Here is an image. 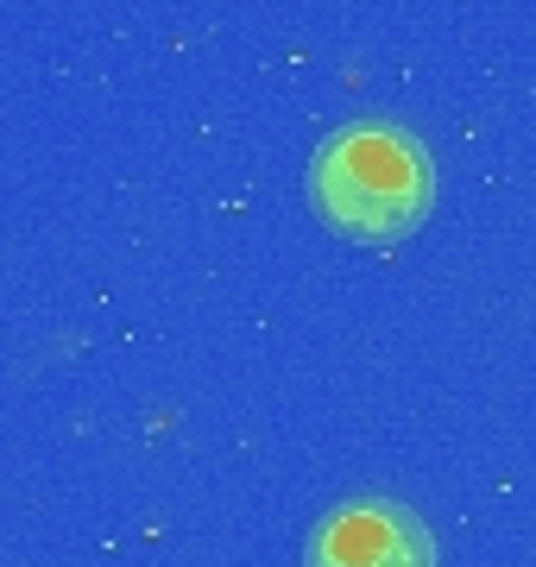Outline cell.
Masks as SVG:
<instances>
[{
  "label": "cell",
  "instance_id": "6da1fadb",
  "mask_svg": "<svg viewBox=\"0 0 536 567\" xmlns=\"http://www.w3.org/2000/svg\"><path fill=\"white\" fill-rule=\"evenodd\" d=\"M310 203L348 240H404L435 203V164L404 126H341L310 158Z\"/></svg>",
  "mask_w": 536,
  "mask_h": 567
},
{
  "label": "cell",
  "instance_id": "7a4b0ae2",
  "mask_svg": "<svg viewBox=\"0 0 536 567\" xmlns=\"http://www.w3.org/2000/svg\"><path fill=\"white\" fill-rule=\"evenodd\" d=\"M303 567H435V536L398 498H353L310 529Z\"/></svg>",
  "mask_w": 536,
  "mask_h": 567
}]
</instances>
